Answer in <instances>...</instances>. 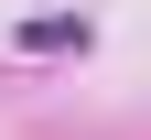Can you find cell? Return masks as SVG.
I'll use <instances>...</instances> for the list:
<instances>
[{
	"label": "cell",
	"mask_w": 151,
	"mask_h": 140,
	"mask_svg": "<svg viewBox=\"0 0 151 140\" xmlns=\"http://www.w3.org/2000/svg\"><path fill=\"white\" fill-rule=\"evenodd\" d=\"M22 54H86V22H22Z\"/></svg>",
	"instance_id": "6da1fadb"
}]
</instances>
